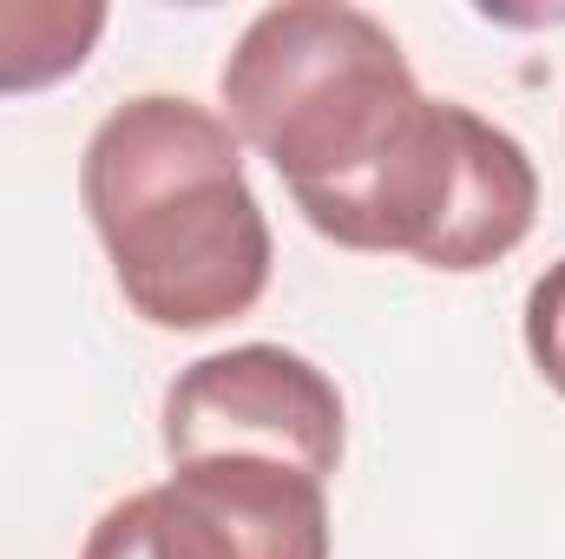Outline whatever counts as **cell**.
Segmentation results:
<instances>
[{
	"mask_svg": "<svg viewBox=\"0 0 565 559\" xmlns=\"http://www.w3.org/2000/svg\"><path fill=\"white\" fill-rule=\"evenodd\" d=\"M520 336H526V356L540 369V382L565 395V257L546 264L533 289H526V316H520Z\"/></svg>",
	"mask_w": 565,
	"mask_h": 559,
	"instance_id": "7",
	"label": "cell"
},
{
	"mask_svg": "<svg viewBox=\"0 0 565 559\" xmlns=\"http://www.w3.org/2000/svg\"><path fill=\"white\" fill-rule=\"evenodd\" d=\"M533 218H540L533 151L460 99H427L415 133L362 191L335 244L369 251V257H415L447 277H473L513 257Z\"/></svg>",
	"mask_w": 565,
	"mask_h": 559,
	"instance_id": "3",
	"label": "cell"
},
{
	"mask_svg": "<svg viewBox=\"0 0 565 559\" xmlns=\"http://www.w3.org/2000/svg\"><path fill=\"white\" fill-rule=\"evenodd\" d=\"M158 441L171 467L244 454L329 481L349 447V415H342V389L309 356L282 342H237L178 369V382L164 389Z\"/></svg>",
	"mask_w": 565,
	"mask_h": 559,
	"instance_id": "5",
	"label": "cell"
},
{
	"mask_svg": "<svg viewBox=\"0 0 565 559\" xmlns=\"http://www.w3.org/2000/svg\"><path fill=\"white\" fill-rule=\"evenodd\" d=\"M106 20L113 13L99 0H0V99L73 80Z\"/></svg>",
	"mask_w": 565,
	"mask_h": 559,
	"instance_id": "6",
	"label": "cell"
},
{
	"mask_svg": "<svg viewBox=\"0 0 565 559\" xmlns=\"http://www.w3.org/2000/svg\"><path fill=\"white\" fill-rule=\"evenodd\" d=\"M79 204L126 309L151 329H224L270 289L277 238L250 191L244 139L184 93H139L93 126Z\"/></svg>",
	"mask_w": 565,
	"mask_h": 559,
	"instance_id": "1",
	"label": "cell"
},
{
	"mask_svg": "<svg viewBox=\"0 0 565 559\" xmlns=\"http://www.w3.org/2000/svg\"><path fill=\"white\" fill-rule=\"evenodd\" d=\"M79 559H329V481L282 461H184L113 500Z\"/></svg>",
	"mask_w": 565,
	"mask_h": 559,
	"instance_id": "4",
	"label": "cell"
},
{
	"mask_svg": "<svg viewBox=\"0 0 565 559\" xmlns=\"http://www.w3.org/2000/svg\"><path fill=\"white\" fill-rule=\"evenodd\" d=\"M217 93L231 133L270 158L302 224L329 244L427 106L402 40L342 0L264 7L237 33Z\"/></svg>",
	"mask_w": 565,
	"mask_h": 559,
	"instance_id": "2",
	"label": "cell"
}]
</instances>
